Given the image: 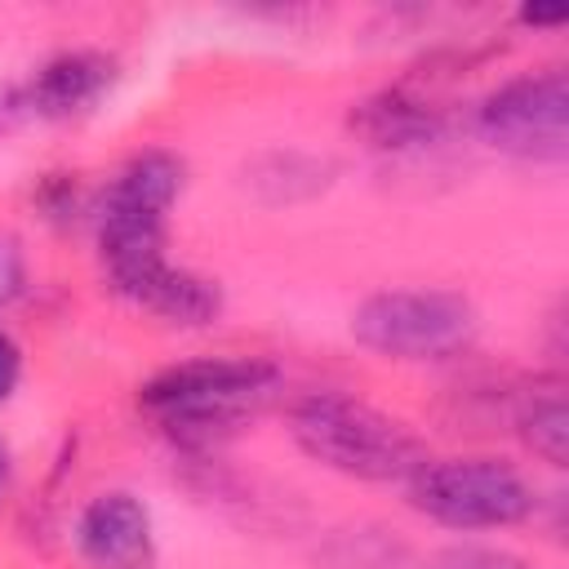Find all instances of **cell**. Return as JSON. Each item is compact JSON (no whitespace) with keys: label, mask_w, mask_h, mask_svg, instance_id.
<instances>
[{"label":"cell","mask_w":569,"mask_h":569,"mask_svg":"<svg viewBox=\"0 0 569 569\" xmlns=\"http://www.w3.org/2000/svg\"><path fill=\"white\" fill-rule=\"evenodd\" d=\"M453 111L436 93V76H405L365 93L347 111V129L369 151H418L445 138Z\"/></svg>","instance_id":"7"},{"label":"cell","mask_w":569,"mask_h":569,"mask_svg":"<svg viewBox=\"0 0 569 569\" xmlns=\"http://www.w3.org/2000/svg\"><path fill=\"white\" fill-rule=\"evenodd\" d=\"M27 289V253L22 240L0 231V311H9Z\"/></svg>","instance_id":"14"},{"label":"cell","mask_w":569,"mask_h":569,"mask_svg":"<svg viewBox=\"0 0 569 569\" xmlns=\"http://www.w3.org/2000/svg\"><path fill=\"white\" fill-rule=\"evenodd\" d=\"M18 382H22V347L9 329H0V405L13 400Z\"/></svg>","instance_id":"15"},{"label":"cell","mask_w":569,"mask_h":569,"mask_svg":"<svg viewBox=\"0 0 569 569\" xmlns=\"http://www.w3.org/2000/svg\"><path fill=\"white\" fill-rule=\"evenodd\" d=\"M476 133L529 164H560L569 156V76L565 67L516 71L476 102Z\"/></svg>","instance_id":"6"},{"label":"cell","mask_w":569,"mask_h":569,"mask_svg":"<svg viewBox=\"0 0 569 569\" xmlns=\"http://www.w3.org/2000/svg\"><path fill=\"white\" fill-rule=\"evenodd\" d=\"M520 22L525 27H560V22H569V9H520Z\"/></svg>","instance_id":"17"},{"label":"cell","mask_w":569,"mask_h":569,"mask_svg":"<svg viewBox=\"0 0 569 569\" xmlns=\"http://www.w3.org/2000/svg\"><path fill=\"white\" fill-rule=\"evenodd\" d=\"M120 80V62L107 49H58L53 58H44L27 80H22V98H27V116L31 120H49V124H67V120H84L93 116L111 89Z\"/></svg>","instance_id":"9"},{"label":"cell","mask_w":569,"mask_h":569,"mask_svg":"<svg viewBox=\"0 0 569 569\" xmlns=\"http://www.w3.org/2000/svg\"><path fill=\"white\" fill-rule=\"evenodd\" d=\"M507 422L538 462H547L551 471L569 467V405L560 373H538L533 382H520Z\"/></svg>","instance_id":"11"},{"label":"cell","mask_w":569,"mask_h":569,"mask_svg":"<svg viewBox=\"0 0 569 569\" xmlns=\"http://www.w3.org/2000/svg\"><path fill=\"white\" fill-rule=\"evenodd\" d=\"M187 191V160L169 147L133 151L93 196V240L102 280H120L169 258V213Z\"/></svg>","instance_id":"3"},{"label":"cell","mask_w":569,"mask_h":569,"mask_svg":"<svg viewBox=\"0 0 569 569\" xmlns=\"http://www.w3.org/2000/svg\"><path fill=\"white\" fill-rule=\"evenodd\" d=\"M31 200H36V209H40L53 227H71V222H80L84 213H93V196L84 191V182H80L76 173H44V178L36 182Z\"/></svg>","instance_id":"12"},{"label":"cell","mask_w":569,"mask_h":569,"mask_svg":"<svg viewBox=\"0 0 569 569\" xmlns=\"http://www.w3.org/2000/svg\"><path fill=\"white\" fill-rule=\"evenodd\" d=\"M289 436L316 467L360 485H405L431 458L427 440L405 418L338 387L298 396Z\"/></svg>","instance_id":"2"},{"label":"cell","mask_w":569,"mask_h":569,"mask_svg":"<svg viewBox=\"0 0 569 569\" xmlns=\"http://www.w3.org/2000/svg\"><path fill=\"white\" fill-rule=\"evenodd\" d=\"M120 302L173 325V329H209L222 307H227V293L213 276L204 271H191L182 262H169V258H156L120 280L107 284Z\"/></svg>","instance_id":"10"},{"label":"cell","mask_w":569,"mask_h":569,"mask_svg":"<svg viewBox=\"0 0 569 569\" xmlns=\"http://www.w3.org/2000/svg\"><path fill=\"white\" fill-rule=\"evenodd\" d=\"M71 542L89 569H156L160 560L151 507L133 489L93 493L71 525Z\"/></svg>","instance_id":"8"},{"label":"cell","mask_w":569,"mask_h":569,"mask_svg":"<svg viewBox=\"0 0 569 569\" xmlns=\"http://www.w3.org/2000/svg\"><path fill=\"white\" fill-rule=\"evenodd\" d=\"M431 569H533L520 551L493 542H453L431 556Z\"/></svg>","instance_id":"13"},{"label":"cell","mask_w":569,"mask_h":569,"mask_svg":"<svg viewBox=\"0 0 569 569\" xmlns=\"http://www.w3.org/2000/svg\"><path fill=\"white\" fill-rule=\"evenodd\" d=\"M284 387L267 356H196L138 382V409L182 453H213L240 436Z\"/></svg>","instance_id":"1"},{"label":"cell","mask_w":569,"mask_h":569,"mask_svg":"<svg viewBox=\"0 0 569 569\" xmlns=\"http://www.w3.org/2000/svg\"><path fill=\"white\" fill-rule=\"evenodd\" d=\"M405 502L440 529L493 533L533 520L542 498L538 485L516 462L493 453H453V458H427L405 480Z\"/></svg>","instance_id":"4"},{"label":"cell","mask_w":569,"mask_h":569,"mask_svg":"<svg viewBox=\"0 0 569 569\" xmlns=\"http://www.w3.org/2000/svg\"><path fill=\"white\" fill-rule=\"evenodd\" d=\"M480 333V311L467 293L440 289V284H400L378 289L356 302L351 311V338L382 356L405 365H440L471 351Z\"/></svg>","instance_id":"5"},{"label":"cell","mask_w":569,"mask_h":569,"mask_svg":"<svg viewBox=\"0 0 569 569\" xmlns=\"http://www.w3.org/2000/svg\"><path fill=\"white\" fill-rule=\"evenodd\" d=\"M27 98H22V80H0V138L13 133L18 124H27Z\"/></svg>","instance_id":"16"},{"label":"cell","mask_w":569,"mask_h":569,"mask_svg":"<svg viewBox=\"0 0 569 569\" xmlns=\"http://www.w3.org/2000/svg\"><path fill=\"white\" fill-rule=\"evenodd\" d=\"M9 480H13V453H9V445L0 440V502H4V493H9Z\"/></svg>","instance_id":"18"}]
</instances>
